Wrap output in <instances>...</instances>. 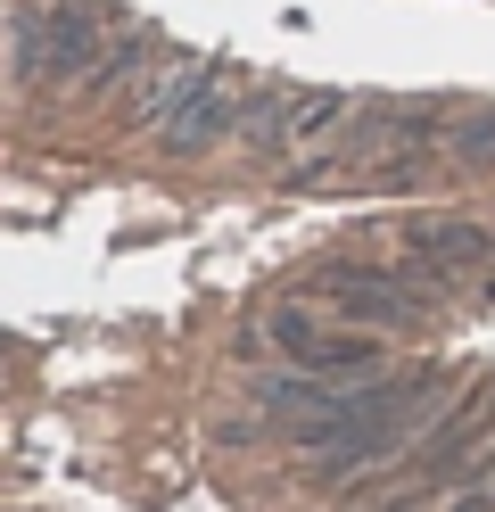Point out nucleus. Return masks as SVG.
<instances>
[{
  "label": "nucleus",
  "instance_id": "0eeeda50",
  "mask_svg": "<svg viewBox=\"0 0 495 512\" xmlns=\"http://www.w3.org/2000/svg\"><path fill=\"white\" fill-rule=\"evenodd\" d=\"M198 75H207V58H190V50H157L149 67L132 75V100H124L132 133H165V116L190 100V83H198Z\"/></svg>",
  "mask_w": 495,
  "mask_h": 512
},
{
  "label": "nucleus",
  "instance_id": "39448f33",
  "mask_svg": "<svg viewBox=\"0 0 495 512\" xmlns=\"http://www.w3.org/2000/svg\"><path fill=\"white\" fill-rule=\"evenodd\" d=\"M314 290L339 314H355V323H413L429 281L421 273H396V265H322Z\"/></svg>",
  "mask_w": 495,
  "mask_h": 512
},
{
  "label": "nucleus",
  "instance_id": "423d86ee",
  "mask_svg": "<svg viewBox=\"0 0 495 512\" xmlns=\"http://www.w3.org/2000/svg\"><path fill=\"white\" fill-rule=\"evenodd\" d=\"M264 331H273V347H289V356L306 364V372H372V364H380V339H347V331H322V323H306L297 306H281Z\"/></svg>",
  "mask_w": 495,
  "mask_h": 512
},
{
  "label": "nucleus",
  "instance_id": "f257e3e1",
  "mask_svg": "<svg viewBox=\"0 0 495 512\" xmlns=\"http://www.w3.org/2000/svg\"><path fill=\"white\" fill-rule=\"evenodd\" d=\"M438 405H446V372H405V380L363 372L355 389H339L322 413L289 422V446H297V463L314 479H355L372 463L413 455L429 438V422H438Z\"/></svg>",
  "mask_w": 495,
  "mask_h": 512
},
{
  "label": "nucleus",
  "instance_id": "f03ea898",
  "mask_svg": "<svg viewBox=\"0 0 495 512\" xmlns=\"http://www.w3.org/2000/svg\"><path fill=\"white\" fill-rule=\"evenodd\" d=\"M108 50V17L91 0H25L17 9V75L25 83H83Z\"/></svg>",
  "mask_w": 495,
  "mask_h": 512
},
{
  "label": "nucleus",
  "instance_id": "1a4fd4ad",
  "mask_svg": "<svg viewBox=\"0 0 495 512\" xmlns=\"http://www.w3.org/2000/svg\"><path fill=\"white\" fill-rule=\"evenodd\" d=\"M149 58H157V42L141 34V25H108V50H99V67L83 75V91H116L124 75H141Z\"/></svg>",
  "mask_w": 495,
  "mask_h": 512
},
{
  "label": "nucleus",
  "instance_id": "9d476101",
  "mask_svg": "<svg viewBox=\"0 0 495 512\" xmlns=\"http://www.w3.org/2000/svg\"><path fill=\"white\" fill-rule=\"evenodd\" d=\"M438 496H388V512H429Z\"/></svg>",
  "mask_w": 495,
  "mask_h": 512
},
{
  "label": "nucleus",
  "instance_id": "20e7f679",
  "mask_svg": "<svg viewBox=\"0 0 495 512\" xmlns=\"http://www.w3.org/2000/svg\"><path fill=\"white\" fill-rule=\"evenodd\" d=\"M248 108H256V83L231 67V58H207V75L190 83V100L165 116V133H157V141L174 149V157H198V149H215L223 133H240Z\"/></svg>",
  "mask_w": 495,
  "mask_h": 512
},
{
  "label": "nucleus",
  "instance_id": "7ed1b4c3",
  "mask_svg": "<svg viewBox=\"0 0 495 512\" xmlns=\"http://www.w3.org/2000/svg\"><path fill=\"white\" fill-rule=\"evenodd\" d=\"M347 124H355V100H339V91H256L240 133L281 166H322Z\"/></svg>",
  "mask_w": 495,
  "mask_h": 512
},
{
  "label": "nucleus",
  "instance_id": "6e6552de",
  "mask_svg": "<svg viewBox=\"0 0 495 512\" xmlns=\"http://www.w3.org/2000/svg\"><path fill=\"white\" fill-rule=\"evenodd\" d=\"M413 256L438 281H454V273H479V265H495V240L479 232V223H462V215H429V223H413Z\"/></svg>",
  "mask_w": 495,
  "mask_h": 512
}]
</instances>
